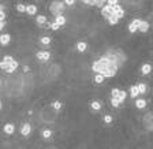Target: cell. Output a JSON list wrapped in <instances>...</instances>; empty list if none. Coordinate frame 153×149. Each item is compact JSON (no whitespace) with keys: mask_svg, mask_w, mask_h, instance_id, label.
Returning a JSON list of instances; mask_svg holds the SVG:
<instances>
[{"mask_svg":"<svg viewBox=\"0 0 153 149\" xmlns=\"http://www.w3.org/2000/svg\"><path fill=\"white\" fill-rule=\"evenodd\" d=\"M64 10H66L64 1H52L51 6H49V11H51V14H52L55 18L59 15H63Z\"/></svg>","mask_w":153,"mask_h":149,"instance_id":"cell-1","label":"cell"},{"mask_svg":"<svg viewBox=\"0 0 153 149\" xmlns=\"http://www.w3.org/2000/svg\"><path fill=\"white\" fill-rule=\"evenodd\" d=\"M114 15V7H111V6H104L103 8H101V16H104L105 19H109L111 16Z\"/></svg>","mask_w":153,"mask_h":149,"instance_id":"cell-2","label":"cell"},{"mask_svg":"<svg viewBox=\"0 0 153 149\" xmlns=\"http://www.w3.org/2000/svg\"><path fill=\"white\" fill-rule=\"evenodd\" d=\"M141 21H142V19H140V18H135V19L131 21L130 25H129V32H130V33H135V32H137L138 27H140Z\"/></svg>","mask_w":153,"mask_h":149,"instance_id":"cell-3","label":"cell"},{"mask_svg":"<svg viewBox=\"0 0 153 149\" xmlns=\"http://www.w3.org/2000/svg\"><path fill=\"white\" fill-rule=\"evenodd\" d=\"M36 58L38 59V60H41V62H47V60L51 59V53H49L48 51H38L36 53Z\"/></svg>","mask_w":153,"mask_h":149,"instance_id":"cell-4","label":"cell"},{"mask_svg":"<svg viewBox=\"0 0 153 149\" xmlns=\"http://www.w3.org/2000/svg\"><path fill=\"white\" fill-rule=\"evenodd\" d=\"M30 133H32V126H30V123H23L22 126H21V134H22L23 137H27Z\"/></svg>","mask_w":153,"mask_h":149,"instance_id":"cell-5","label":"cell"},{"mask_svg":"<svg viewBox=\"0 0 153 149\" xmlns=\"http://www.w3.org/2000/svg\"><path fill=\"white\" fill-rule=\"evenodd\" d=\"M3 131L7 136H11V134H14V131H15V126H14L13 123H6L3 127Z\"/></svg>","mask_w":153,"mask_h":149,"instance_id":"cell-6","label":"cell"},{"mask_svg":"<svg viewBox=\"0 0 153 149\" xmlns=\"http://www.w3.org/2000/svg\"><path fill=\"white\" fill-rule=\"evenodd\" d=\"M114 14L118 16V18H119V19H120V18H123V16H124L123 7L119 6V4H118V6H115V7H114Z\"/></svg>","mask_w":153,"mask_h":149,"instance_id":"cell-7","label":"cell"},{"mask_svg":"<svg viewBox=\"0 0 153 149\" xmlns=\"http://www.w3.org/2000/svg\"><path fill=\"white\" fill-rule=\"evenodd\" d=\"M10 41H11V36H10V34L4 33V34H1V36H0V44H1L3 47H6Z\"/></svg>","mask_w":153,"mask_h":149,"instance_id":"cell-8","label":"cell"},{"mask_svg":"<svg viewBox=\"0 0 153 149\" xmlns=\"http://www.w3.org/2000/svg\"><path fill=\"white\" fill-rule=\"evenodd\" d=\"M150 71H152V64L150 63H143L142 67H141V73L143 75H148V74H150Z\"/></svg>","mask_w":153,"mask_h":149,"instance_id":"cell-9","label":"cell"},{"mask_svg":"<svg viewBox=\"0 0 153 149\" xmlns=\"http://www.w3.org/2000/svg\"><path fill=\"white\" fill-rule=\"evenodd\" d=\"M26 14L27 15H36L37 14V6H34V4H27L26 6Z\"/></svg>","mask_w":153,"mask_h":149,"instance_id":"cell-10","label":"cell"},{"mask_svg":"<svg viewBox=\"0 0 153 149\" xmlns=\"http://www.w3.org/2000/svg\"><path fill=\"white\" fill-rule=\"evenodd\" d=\"M130 96H131V99H137L138 96H140V90H138L137 85H131V87H130Z\"/></svg>","mask_w":153,"mask_h":149,"instance_id":"cell-11","label":"cell"},{"mask_svg":"<svg viewBox=\"0 0 153 149\" xmlns=\"http://www.w3.org/2000/svg\"><path fill=\"white\" fill-rule=\"evenodd\" d=\"M138 30H140L141 33H146L148 30H149V22H148V21H141Z\"/></svg>","mask_w":153,"mask_h":149,"instance_id":"cell-12","label":"cell"},{"mask_svg":"<svg viewBox=\"0 0 153 149\" xmlns=\"http://www.w3.org/2000/svg\"><path fill=\"white\" fill-rule=\"evenodd\" d=\"M75 48H77L78 52H85L86 48H88V44H86L85 41H78L77 42V45H75Z\"/></svg>","mask_w":153,"mask_h":149,"instance_id":"cell-13","label":"cell"},{"mask_svg":"<svg viewBox=\"0 0 153 149\" xmlns=\"http://www.w3.org/2000/svg\"><path fill=\"white\" fill-rule=\"evenodd\" d=\"M135 107H137L138 110H143V108L146 107V100H145V99H137V100H135Z\"/></svg>","mask_w":153,"mask_h":149,"instance_id":"cell-14","label":"cell"},{"mask_svg":"<svg viewBox=\"0 0 153 149\" xmlns=\"http://www.w3.org/2000/svg\"><path fill=\"white\" fill-rule=\"evenodd\" d=\"M18 66H19V63H18V60H13V62L10 63V67H8V70H7L6 73H8V74H11V73H14L18 68Z\"/></svg>","mask_w":153,"mask_h":149,"instance_id":"cell-15","label":"cell"},{"mask_svg":"<svg viewBox=\"0 0 153 149\" xmlns=\"http://www.w3.org/2000/svg\"><path fill=\"white\" fill-rule=\"evenodd\" d=\"M55 22L58 23L59 26H63V25H66V23H67V18H66L64 15H59V16H56V18H55Z\"/></svg>","mask_w":153,"mask_h":149,"instance_id":"cell-16","label":"cell"},{"mask_svg":"<svg viewBox=\"0 0 153 149\" xmlns=\"http://www.w3.org/2000/svg\"><path fill=\"white\" fill-rule=\"evenodd\" d=\"M36 22L38 26H42L47 23V16L45 15H37L36 16Z\"/></svg>","mask_w":153,"mask_h":149,"instance_id":"cell-17","label":"cell"},{"mask_svg":"<svg viewBox=\"0 0 153 149\" xmlns=\"http://www.w3.org/2000/svg\"><path fill=\"white\" fill-rule=\"evenodd\" d=\"M90 108L93 111H100L101 110V103H100V101H92V103H90Z\"/></svg>","mask_w":153,"mask_h":149,"instance_id":"cell-18","label":"cell"},{"mask_svg":"<svg viewBox=\"0 0 153 149\" xmlns=\"http://www.w3.org/2000/svg\"><path fill=\"white\" fill-rule=\"evenodd\" d=\"M137 86H138V90H140V94H145V93H146L148 87H146V85L143 84V82H141V84H138Z\"/></svg>","mask_w":153,"mask_h":149,"instance_id":"cell-19","label":"cell"},{"mask_svg":"<svg viewBox=\"0 0 153 149\" xmlns=\"http://www.w3.org/2000/svg\"><path fill=\"white\" fill-rule=\"evenodd\" d=\"M118 22H119V18H118L116 15H112L111 18H109V19H108V23H109V25L111 26H115V25H118Z\"/></svg>","mask_w":153,"mask_h":149,"instance_id":"cell-20","label":"cell"},{"mask_svg":"<svg viewBox=\"0 0 153 149\" xmlns=\"http://www.w3.org/2000/svg\"><path fill=\"white\" fill-rule=\"evenodd\" d=\"M126 97H127V92L120 90V93H119V96H118V100H119V103L122 104L124 100H126Z\"/></svg>","mask_w":153,"mask_h":149,"instance_id":"cell-21","label":"cell"},{"mask_svg":"<svg viewBox=\"0 0 153 149\" xmlns=\"http://www.w3.org/2000/svg\"><path fill=\"white\" fill-rule=\"evenodd\" d=\"M42 137L45 139L51 138L52 137V130H49V129H45V130H42Z\"/></svg>","mask_w":153,"mask_h":149,"instance_id":"cell-22","label":"cell"},{"mask_svg":"<svg viewBox=\"0 0 153 149\" xmlns=\"http://www.w3.org/2000/svg\"><path fill=\"white\" fill-rule=\"evenodd\" d=\"M51 41H52V40H51V37H41V39H40V42H41L42 45H49V44H51Z\"/></svg>","mask_w":153,"mask_h":149,"instance_id":"cell-23","label":"cell"},{"mask_svg":"<svg viewBox=\"0 0 153 149\" xmlns=\"http://www.w3.org/2000/svg\"><path fill=\"white\" fill-rule=\"evenodd\" d=\"M51 105H52V108L55 111H60V110H62V103H60V101H53Z\"/></svg>","mask_w":153,"mask_h":149,"instance_id":"cell-24","label":"cell"},{"mask_svg":"<svg viewBox=\"0 0 153 149\" xmlns=\"http://www.w3.org/2000/svg\"><path fill=\"white\" fill-rule=\"evenodd\" d=\"M15 8L18 13H26V6L25 4H16Z\"/></svg>","mask_w":153,"mask_h":149,"instance_id":"cell-25","label":"cell"},{"mask_svg":"<svg viewBox=\"0 0 153 149\" xmlns=\"http://www.w3.org/2000/svg\"><path fill=\"white\" fill-rule=\"evenodd\" d=\"M95 82L96 84H103V82H104V77H103L101 74H96L95 75Z\"/></svg>","mask_w":153,"mask_h":149,"instance_id":"cell-26","label":"cell"},{"mask_svg":"<svg viewBox=\"0 0 153 149\" xmlns=\"http://www.w3.org/2000/svg\"><path fill=\"white\" fill-rule=\"evenodd\" d=\"M111 105L114 108H118L119 105H120V103H119V100H118L116 97H111Z\"/></svg>","mask_w":153,"mask_h":149,"instance_id":"cell-27","label":"cell"},{"mask_svg":"<svg viewBox=\"0 0 153 149\" xmlns=\"http://www.w3.org/2000/svg\"><path fill=\"white\" fill-rule=\"evenodd\" d=\"M119 93H120V90L118 89V87H114L111 90V97H116L118 99V96H119Z\"/></svg>","mask_w":153,"mask_h":149,"instance_id":"cell-28","label":"cell"},{"mask_svg":"<svg viewBox=\"0 0 153 149\" xmlns=\"http://www.w3.org/2000/svg\"><path fill=\"white\" fill-rule=\"evenodd\" d=\"M84 4H86V6H96L97 0H84Z\"/></svg>","mask_w":153,"mask_h":149,"instance_id":"cell-29","label":"cell"},{"mask_svg":"<svg viewBox=\"0 0 153 149\" xmlns=\"http://www.w3.org/2000/svg\"><path fill=\"white\" fill-rule=\"evenodd\" d=\"M49 27H51L52 30H59V29H60V26H59L58 23L55 22V21H53L52 23H49Z\"/></svg>","mask_w":153,"mask_h":149,"instance_id":"cell-30","label":"cell"},{"mask_svg":"<svg viewBox=\"0 0 153 149\" xmlns=\"http://www.w3.org/2000/svg\"><path fill=\"white\" fill-rule=\"evenodd\" d=\"M104 123H107V125L112 123V116L111 115H104Z\"/></svg>","mask_w":153,"mask_h":149,"instance_id":"cell-31","label":"cell"},{"mask_svg":"<svg viewBox=\"0 0 153 149\" xmlns=\"http://www.w3.org/2000/svg\"><path fill=\"white\" fill-rule=\"evenodd\" d=\"M107 4H108V6H111V7H115V6H118V4H119V1H118V0H108Z\"/></svg>","mask_w":153,"mask_h":149,"instance_id":"cell-32","label":"cell"},{"mask_svg":"<svg viewBox=\"0 0 153 149\" xmlns=\"http://www.w3.org/2000/svg\"><path fill=\"white\" fill-rule=\"evenodd\" d=\"M3 60H4V62H7V63H11L13 60H15V59H14L13 56H10V55H6V56L3 58Z\"/></svg>","mask_w":153,"mask_h":149,"instance_id":"cell-33","label":"cell"},{"mask_svg":"<svg viewBox=\"0 0 153 149\" xmlns=\"http://www.w3.org/2000/svg\"><path fill=\"white\" fill-rule=\"evenodd\" d=\"M64 4H66V6H74V4H75V0H64Z\"/></svg>","mask_w":153,"mask_h":149,"instance_id":"cell-34","label":"cell"},{"mask_svg":"<svg viewBox=\"0 0 153 149\" xmlns=\"http://www.w3.org/2000/svg\"><path fill=\"white\" fill-rule=\"evenodd\" d=\"M3 21H6V13L0 11V22H3Z\"/></svg>","mask_w":153,"mask_h":149,"instance_id":"cell-35","label":"cell"},{"mask_svg":"<svg viewBox=\"0 0 153 149\" xmlns=\"http://www.w3.org/2000/svg\"><path fill=\"white\" fill-rule=\"evenodd\" d=\"M4 27H6V21H3V22H0V30H3Z\"/></svg>","mask_w":153,"mask_h":149,"instance_id":"cell-36","label":"cell"},{"mask_svg":"<svg viewBox=\"0 0 153 149\" xmlns=\"http://www.w3.org/2000/svg\"><path fill=\"white\" fill-rule=\"evenodd\" d=\"M23 71H25V73L29 71V66H25V67H23Z\"/></svg>","mask_w":153,"mask_h":149,"instance_id":"cell-37","label":"cell"}]
</instances>
